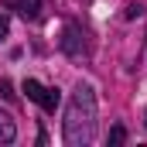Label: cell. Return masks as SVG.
<instances>
[{"mask_svg":"<svg viewBox=\"0 0 147 147\" xmlns=\"http://www.w3.org/2000/svg\"><path fill=\"white\" fill-rule=\"evenodd\" d=\"M69 147H82L96 137V92L89 86H75L69 110H65V130H62Z\"/></svg>","mask_w":147,"mask_h":147,"instance_id":"6da1fadb","label":"cell"},{"mask_svg":"<svg viewBox=\"0 0 147 147\" xmlns=\"http://www.w3.org/2000/svg\"><path fill=\"white\" fill-rule=\"evenodd\" d=\"M24 92H28V99L38 103L45 113H55V110H58V103H62L58 89H48V86H41L38 79H24Z\"/></svg>","mask_w":147,"mask_h":147,"instance_id":"7a4b0ae2","label":"cell"},{"mask_svg":"<svg viewBox=\"0 0 147 147\" xmlns=\"http://www.w3.org/2000/svg\"><path fill=\"white\" fill-rule=\"evenodd\" d=\"M3 7L21 14L24 21H38L41 17V0H3Z\"/></svg>","mask_w":147,"mask_h":147,"instance_id":"3957f363","label":"cell"},{"mask_svg":"<svg viewBox=\"0 0 147 147\" xmlns=\"http://www.w3.org/2000/svg\"><path fill=\"white\" fill-rule=\"evenodd\" d=\"M17 137V127H14V120L7 116V113H0V144H10Z\"/></svg>","mask_w":147,"mask_h":147,"instance_id":"277c9868","label":"cell"},{"mask_svg":"<svg viewBox=\"0 0 147 147\" xmlns=\"http://www.w3.org/2000/svg\"><path fill=\"white\" fill-rule=\"evenodd\" d=\"M123 140H127V130H123V127L116 123V127L110 130V144H123Z\"/></svg>","mask_w":147,"mask_h":147,"instance_id":"5b68a950","label":"cell"},{"mask_svg":"<svg viewBox=\"0 0 147 147\" xmlns=\"http://www.w3.org/2000/svg\"><path fill=\"white\" fill-rule=\"evenodd\" d=\"M137 14H140V7H137V3H130V7H123V17H127V21H134Z\"/></svg>","mask_w":147,"mask_h":147,"instance_id":"8992f818","label":"cell"},{"mask_svg":"<svg viewBox=\"0 0 147 147\" xmlns=\"http://www.w3.org/2000/svg\"><path fill=\"white\" fill-rule=\"evenodd\" d=\"M0 96H3V99H14V92H10V82H7V79H0Z\"/></svg>","mask_w":147,"mask_h":147,"instance_id":"52a82bcc","label":"cell"},{"mask_svg":"<svg viewBox=\"0 0 147 147\" xmlns=\"http://www.w3.org/2000/svg\"><path fill=\"white\" fill-rule=\"evenodd\" d=\"M7 28H10V24H7V17H3V14H0V38L7 34Z\"/></svg>","mask_w":147,"mask_h":147,"instance_id":"ba28073f","label":"cell"}]
</instances>
